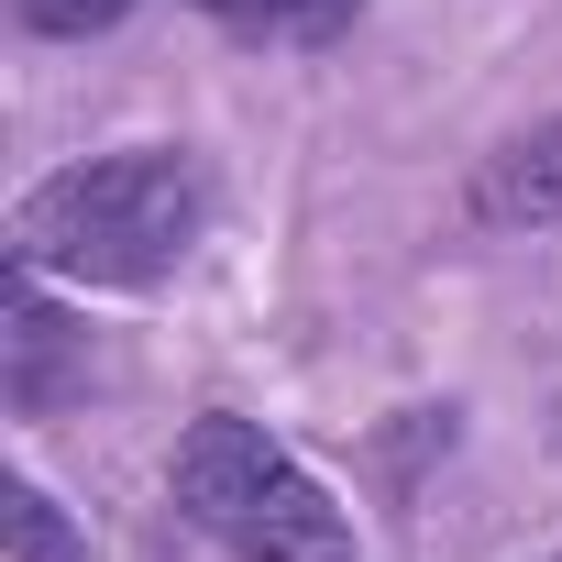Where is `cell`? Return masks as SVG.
<instances>
[{
	"instance_id": "cell-3",
	"label": "cell",
	"mask_w": 562,
	"mask_h": 562,
	"mask_svg": "<svg viewBox=\"0 0 562 562\" xmlns=\"http://www.w3.org/2000/svg\"><path fill=\"white\" fill-rule=\"evenodd\" d=\"M463 210H474L485 232H540V221H562V122H540V133L496 144V155L474 166Z\"/></svg>"
},
{
	"instance_id": "cell-6",
	"label": "cell",
	"mask_w": 562,
	"mask_h": 562,
	"mask_svg": "<svg viewBox=\"0 0 562 562\" xmlns=\"http://www.w3.org/2000/svg\"><path fill=\"white\" fill-rule=\"evenodd\" d=\"M122 12H133V0H23V23L56 34V45H89V34H111Z\"/></svg>"
},
{
	"instance_id": "cell-2",
	"label": "cell",
	"mask_w": 562,
	"mask_h": 562,
	"mask_svg": "<svg viewBox=\"0 0 562 562\" xmlns=\"http://www.w3.org/2000/svg\"><path fill=\"white\" fill-rule=\"evenodd\" d=\"M166 485H177L188 529L221 540L232 562H353V507H342L288 441H265V430L232 419V408L188 419Z\"/></svg>"
},
{
	"instance_id": "cell-5",
	"label": "cell",
	"mask_w": 562,
	"mask_h": 562,
	"mask_svg": "<svg viewBox=\"0 0 562 562\" xmlns=\"http://www.w3.org/2000/svg\"><path fill=\"white\" fill-rule=\"evenodd\" d=\"M221 23H265V34H331L353 23V0H210Z\"/></svg>"
},
{
	"instance_id": "cell-1",
	"label": "cell",
	"mask_w": 562,
	"mask_h": 562,
	"mask_svg": "<svg viewBox=\"0 0 562 562\" xmlns=\"http://www.w3.org/2000/svg\"><path fill=\"white\" fill-rule=\"evenodd\" d=\"M210 232V177L188 144H122L89 155L12 210V265L23 276H78V288H155Z\"/></svg>"
},
{
	"instance_id": "cell-4",
	"label": "cell",
	"mask_w": 562,
	"mask_h": 562,
	"mask_svg": "<svg viewBox=\"0 0 562 562\" xmlns=\"http://www.w3.org/2000/svg\"><path fill=\"white\" fill-rule=\"evenodd\" d=\"M12 562H78V529L45 485H12Z\"/></svg>"
}]
</instances>
